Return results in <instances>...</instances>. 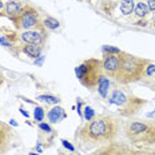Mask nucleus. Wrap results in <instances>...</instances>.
Masks as SVG:
<instances>
[{"label": "nucleus", "instance_id": "obj_1", "mask_svg": "<svg viewBox=\"0 0 155 155\" xmlns=\"http://www.w3.org/2000/svg\"><path fill=\"white\" fill-rule=\"evenodd\" d=\"M120 131V120L116 116L103 114L87 120L75 134V139L84 148H98L116 140Z\"/></svg>", "mask_w": 155, "mask_h": 155}, {"label": "nucleus", "instance_id": "obj_2", "mask_svg": "<svg viewBox=\"0 0 155 155\" xmlns=\"http://www.w3.org/2000/svg\"><path fill=\"white\" fill-rule=\"evenodd\" d=\"M123 132L132 144L142 147L155 146L154 120H127L123 124Z\"/></svg>", "mask_w": 155, "mask_h": 155}, {"label": "nucleus", "instance_id": "obj_3", "mask_svg": "<svg viewBox=\"0 0 155 155\" xmlns=\"http://www.w3.org/2000/svg\"><path fill=\"white\" fill-rule=\"evenodd\" d=\"M119 56H120V68H119L116 80L122 84H128V83L140 80V76L143 74V70L148 63V60L135 56V55L123 52V51L119 54Z\"/></svg>", "mask_w": 155, "mask_h": 155}, {"label": "nucleus", "instance_id": "obj_4", "mask_svg": "<svg viewBox=\"0 0 155 155\" xmlns=\"http://www.w3.org/2000/svg\"><path fill=\"white\" fill-rule=\"evenodd\" d=\"M108 103L118 107V112L120 114V116L131 118V116L137 115L146 106L147 102L144 99L132 95V94L124 92L120 88H115L112 90L111 95H110Z\"/></svg>", "mask_w": 155, "mask_h": 155}, {"label": "nucleus", "instance_id": "obj_5", "mask_svg": "<svg viewBox=\"0 0 155 155\" xmlns=\"http://www.w3.org/2000/svg\"><path fill=\"white\" fill-rule=\"evenodd\" d=\"M76 78L86 88H96L101 78L104 75L101 59H87L75 68Z\"/></svg>", "mask_w": 155, "mask_h": 155}, {"label": "nucleus", "instance_id": "obj_6", "mask_svg": "<svg viewBox=\"0 0 155 155\" xmlns=\"http://www.w3.org/2000/svg\"><path fill=\"white\" fill-rule=\"evenodd\" d=\"M91 155H155V150H151L150 147H142L132 143L114 140L95 148Z\"/></svg>", "mask_w": 155, "mask_h": 155}, {"label": "nucleus", "instance_id": "obj_7", "mask_svg": "<svg viewBox=\"0 0 155 155\" xmlns=\"http://www.w3.org/2000/svg\"><path fill=\"white\" fill-rule=\"evenodd\" d=\"M12 23L15 24V27L18 30H32L40 23V16H39L38 9H35L32 5L25 4L24 8L21 9L20 15L15 19Z\"/></svg>", "mask_w": 155, "mask_h": 155}, {"label": "nucleus", "instance_id": "obj_8", "mask_svg": "<svg viewBox=\"0 0 155 155\" xmlns=\"http://www.w3.org/2000/svg\"><path fill=\"white\" fill-rule=\"evenodd\" d=\"M19 40L23 41L24 44H39L43 46L44 41L47 40V28L43 25V23H39L32 30H25L19 35Z\"/></svg>", "mask_w": 155, "mask_h": 155}, {"label": "nucleus", "instance_id": "obj_9", "mask_svg": "<svg viewBox=\"0 0 155 155\" xmlns=\"http://www.w3.org/2000/svg\"><path fill=\"white\" fill-rule=\"evenodd\" d=\"M16 135L14 128L9 124L0 120V155H7V153L14 146Z\"/></svg>", "mask_w": 155, "mask_h": 155}, {"label": "nucleus", "instance_id": "obj_10", "mask_svg": "<svg viewBox=\"0 0 155 155\" xmlns=\"http://www.w3.org/2000/svg\"><path fill=\"white\" fill-rule=\"evenodd\" d=\"M102 63H103V71H104L106 75L116 79V76L119 74V68H120V56H119V54L104 55Z\"/></svg>", "mask_w": 155, "mask_h": 155}, {"label": "nucleus", "instance_id": "obj_11", "mask_svg": "<svg viewBox=\"0 0 155 155\" xmlns=\"http://www.w3.org/2000/svg\"><path fill=\"white\" fill-rule=\"evenodd\" d=\"M24 3L19 2V0H8L4 5V15L9 18V20L14 21L19 15H20L21 9L24 8Z\"/></svg>", "mask_w": 155, "mask_h": 155}, {"label": "nucleus", "instance_id": "obj_12", "mask_svg": "<svg viewBox=\"0 0 155 155\" xmlns=\"http://www.w3.org/2000/svg\"><path fill=\"white\" fill-rule=\"evenodd\" d=\"M140 80L144 83V84H148V86H153L155 83V63H151L148 62L146 64L143 70V74L140 76Z\"/></svg>", "mask_w": 155, "mask_h": 155}, {"label": "nucleus", "instance_id": "obj_13", "mask_svg": "<svg viewBox=\"0 0 155 155\" xmlns=\"http://www.w3.org/2000/svg\"><path fill=\"white\" fill-rule=\"evenodd\" d=\"M47 118H48V120H50V123H59L60 120L67 118V114H66V111H64V108L59 107V106H55V107H52L48 111Z\"/></svg>", "mask_w": 155, "mask_h": 155}, {"label": "nucleus", "instance_id": "obj_14", "mask_svg": "<svg viewBox=\"0 0 155 155\" xmlns=\"http://www.w3.org/2000/svg\"><path fill=\"white\" fill-rule=\"evenodd\" d=\"M110 87H111L110 79L106 75H103L101 78V80H99L98 86H96V91H98V94L101 95L102 99H107L108 92H110Z\"/></svg>", "mask_w": 155, "mask_h": 155}, {"label": "nucleus", "instance_id": "obj_15", "mask_svg": "<svg viewBox=\"0 0 155 155\" xmlns=\"http://www.w3.org/2000/svg\"><path fill=\"white\" fill-rule=\"evenodd\" d=\"M20 50H21V52H24L27 56L36 59V58H39L41 55L43 46H39V44H24Z\"/></svg>", "mask_w": 155, "mask_h": 155}, {"label": "nucleus", "instance_id": "obj_16", "mask_svg": "<svg viewBox=\"0 0 155 155\" xmlns=\"http://www.w3.org/2000/svg\"><path fill=\"white\" fill-rule=\"evenodd\" d=\"M135 9V3L134 0H122L120 2V12L122 15L128 16L134 12Z\"/></svg>", "mask_w": 155, "mask_h": 155}, {"label": "nucleus", "instance_id": "obj_17", "mask_svg": "<svg viewBox=\"0 0 155 155\" xmlns=\"http://www.w3.org/2000/svg\"><path fill=\"white\" fill-rule=\"evenodd\" d=\"M148 11H150V8H148L147 3H143V2L138 3V4L135 5V9H134L135 15H137L138 18H146V15L148 14Z\"/></svg>", "mask_w": 155, "mask_h": 155}, {"label": "nucleus", "instance_id": "obj_18", "mask_svg": "<svg viewBox=\"0 0 155 155\" xmlns=\"http://www.w3.org/2000/svg\"><path fill=\"white\" fill-rule=\"evenodd\" d=\"M38 101H40V102H46L48 103V104H58V103H60V99L58 98V96H54V95H39L38 96Z\"/></svg>", "mask_w": 155, "mask_h": 155}, {"label": "nucleus", "instance_id": "obj_19", "mask_svg": "<svg viewBox=\"0 0 155 155\" xmlns=\"http://www.w3.org/2000/svg\"><path fill=\"white\" fill-rule=\"evenodd\" d=\"M41 23H43V25L47 28V30H56V28L60 27L59 21H58L56 19H54V18H46Z\"/></svg>", "mask_w": 155, "mask_h": 155}, {"label": "nucleus", "instance_id": "obj_20", "mask_svg": "<svg viewBox=\"0 0 155 155\" xmlns=\"http://www.w3.org/2000/svg\"><path fill=\"white\" fill-rule=\"evenodd\" d=\"M44 116H46V111H44V108L40 107V106H36V107L34 108V119H35V122L40 123V122L44 119Z\"/></svg>", "mask_w": 155, "mask_h": 155}, {"label": "nucleus", "instance_id": "obj_21", "mask_svg": "<svg viewBox=\"0 0 155 155\" xmlns=\"http://www.w3.org/2000/svg\"><path fill=\"white\" fill-rule=\"evenodd\" d=\"M92 118H95V112H94V108L90 107V106H84L83 119H84V120H91Z\"/></svg>", "mask_w": 155, "mask_h": 155}, {"label": "nucleus", "instance_id": "obj_22", "mask_svg": "<svg viewBox=\"0 0 155 155\" xmlns=\"http://www.w3.org/2000/svg\"><path fill=\"white\" fill-rule=\"evenodd\" d=\"M103 54L104 55H107V54H120L122 51L119 50V48H116V47H112V46H103Z\"/></svg>", "mask_w": 155, "mask_h": 155}, {"label": "nucleus", "instance_id": "obj_23", "mask_svg": "<svg viewBox=\"0 0 155 155\" xmlns=\"http://www.w3.org/2000/svg\"><path fill=\"white\" fill-rule=\"evenodd\" d=\"M39 128H40L41 131H44V132H46V134H51V132L54 131L52 128H51V126H50V124L43 123V122H40V123H39Z\"/></svg>", "mask_w": 155, "mask_h": 155}, {"label": "nucleus", "instance_id": "obj_24", "mask_svg": "<svg viewBox=\"0 0 155 155\" xmlns=\"http://www.w3.org/2000/svg\"><path fill=\"white\" fill-rule=\"evenodd\" d=\"M0 44H2V46H4V47H8V48L14 46V44H12L5 36H0Z\"/></svg>", "mask_w": 155, "mask_h": 155}, {"label": "nucleus", "instance_id": "obj_25", "mask_svg": "<svg viewBox=\"0 0 155 155\" xmlns=\"http://www.w3.org/2000/svg\"><path fill=\"white\" fill-rule=\"evenodd\" d=\"M60 142H62V144H63V147H64V148H67V150H70V151H75V147H74V146H72V144L70 143L68 140H66V139H62Z\"/></svg>", "mask_w": 155, "mask_h": 155}, {"label": "nucleus", "instance_id": "obj_26", "mask_svg": "<svg viewBox=\"0 0 155 155\" xmlns=\"http://www.w3.org/2000/svg\"><path fill=\"white\" fill-rule=\"evenodd\" d=\"M43 60H44V56H43V55H40L39 58L35 59V64H38V66H41V64H43Z\"/></svg>", "mask_w": 155, "mask_h": 155}, {"label": "nucleus", "instance_id": "obj_27", "mask_svg": "<svg viewBox=\"0 0 155 155\" xmlns=\"http://www.w3.org/2000/svg\"><path fill=\"white\" fill-rule=\"evenodd\" d=\"M147 5H148V8H150V11L155 12V0H150Z\"/></svg>", "mask_w": 155, "mask_h": 155}, {"label": "nucleus", "instance_id": "obj_28", "mask_svg": "<svg viewBox=\"0 0 155 155\" xmlns=\"http://www.w3.org/2000/svg\"><path fill=\"white\" fill-rule=\"evenodd\" d=\"M4 5H5V3L3 0H0V18L4 15Z\"/></svg>", "mask_w": 155, "mask_h": 155}, {"label": "nucleus", "instance_id": "obj_29", "mask_svg": "<svg viewBox=\"0 0 155 155\" xmlns=\"http://www.w3.org/2000/svg\"><path fill=\"white\" fill-rule=\"evenodd\" d=\"M4 83H5V76H4V74L2 72V70H0V87L4 84Z\"/></svg>", "mask_w": 155, "mask_h": 155}, {"label": "nucleus", "instance_id": "obj_30", "mask_svg": "<svg viewBox=\"0 0 155 155\" xmlns=\"http://www.w3.org/2000/svg\"><path fill=\"white\" fill-rule=\"evenodd\" d=\"M20 114H23V115L25 116V118H28V116H30V114H28V112L25 111V110H24L23 107H20Z\"/></svg>", "mask_w": 155, "mask_h": 155}, {"label": "nucleus", "instance_id": "obj_31", "mask_svg": "<svg viewBox=\"0 0 155 155\" xmlns=\"http://www.w3.org/2000/svg\"><path fill=\"white\" fill-rule=\"evenodd\" d=\"M11 124H12V126H15V127H16V126H18V123H16V122L14 120V119H12V120H11Z\"/></svg>", "mask_w": 155, "mask_h": 155}, {"label": "nucleus", "instance_id": "obj_32", "mask_svg": "<svg viewBox=\"0 0 155 155\" xmlns=\"http://www.w3.org/2000/svg\"><path fill=\"white\" fill-rule=\"evenodd\" d=\"M28 155H39V154H35V153H30Z\"/></svg>", "mask_w": 155, "mask_h": 155}]
</instances>
